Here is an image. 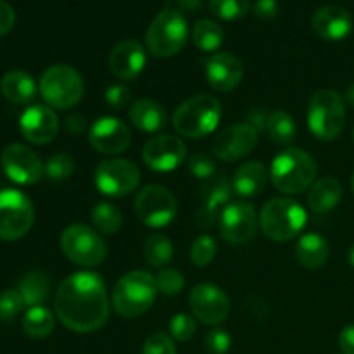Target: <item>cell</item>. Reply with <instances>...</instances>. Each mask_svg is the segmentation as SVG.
<instances>
[{
  "label": "cell",
  "mask_w": 354,
  "mask_h": 354,
  "mask_svg": "<svg viewBox=\"0 0 354 354\" xmlns=\"http://www.w3.org/2000/svg\"><path fill=\"white\" fill-rule=\"evenodd\" d=\"M54 308L62 325L76 334L100 330L109 320L106 283L97 273H73L55 290Z\"/></svg>",
  "instance_id": "obj_1"
},
{
  "label": "cell",
  "mask_w": 354,
  "mask_h": 354,
  "mask_svg": "<svg viewBox=\"0 0 354 354\" xmlns=\"http://www.w3.org/2000/svg\"><path fill=\"white\" fill-rule=\"evenodd\" d=\"M317 173V162L306 151L290 147L275 156L270 168V178L279 192L296 196L313 185Z\"/></svg>",
  "instance_id": "obj_2"
},
{
  "label": "cell",
  "mask_w": 354,
  "mask_h": 354,
  "mask_svg": "<svg viewBox=\"0 0 354 354\" xmlns=\"http://www.w3.org/2000/svg\"><path fill=\"white\" fill-rule=\"evenodd\" d=\"M158 292L154 277L142 270H135L118 280L111 292V303L120 317L137 318L151 310Z\"/></svg>",
  "instance_id": "obj_3"
},
{
  "label": "cell",
  "mask_w": 354,
  "mask_h": 354,
  "mask_svg": "<svg viewBox=\"0 0 354 354\" xmlns=\"http://www.w3.org/2000/svg\"><path fill=\"white\" fill-rule=\"evenodd\" d=\"M221 120V102L209 93H197L176 107L173 127L180 135L203 138L216 130Z\"/></svg>",
  "instance_id": "obj_4"
},
{
  "label": "cell",
  "mask_w": 354,
  "mask_h": 354,
  "mask_svg": "<svg viewBox=\"0 0 354 354\" xmlns=\"http://www.w3.org/2000/svg\"><path fill=\"white\" fill-rule=\"evenodd\" d=\"M189 40V24L178 9L166 7L149 26L145 33V47L151 55L168 59L178 54Z\"/></svg>",
  "instance_id": "obj_5"
},
{
  "label": "cell",
  "mask_w": 354,
  "mask_h": 354,
  "mask_svg": "<svg viewBox=\"0 0 354 354\" xmlns=\"http://www.w3.org/2000/svg\"><path fill=\"white\" fill-rule=\"evenodd\" d=\"M346 124V104L337 90L324 88L315 92L308 106V127L324 142L341 137Z\"/></svg>",
  "instance_id": "obj_6"
},
{
  "label": "cell",
  "mask_w": 354,
  "mask_h": 354,
  "mask_svg": "<svg viewBox=\"0 0 354 354\" xmlns=\"http://www.w3.org/2000/svg\"><path fill=\"white\" fill-rule=\"evenodd\" d=\"M306 211L292 199H270L259 214L263 234L275 242H287L296 239L306 227Z\"/></svg>",
  "instance_id": "obj_7"
},
{
  "label": "cell",
  "mask_w": 354,
  "mask_h": 354,
  "mask_svg": "<svg viewBox=\"0 0 354 354\" xmlns=\"http://www.w3.org/2000/svg\"><path fill=\"white\" fill-rule=\"evenodd\" d=\"M85 85L73 66L54 64L40 78V93L45 102L55 109H69L82 100Z\"/></svg>",
  "instance_id": "obj_8"
},
{
  "label": "cell",
  "mask_w": 354,
  "mask_h": 354,
  "mask_svg": "<svg viewBox=\"0 0 354 354\" xmlns=\"http://www.w3.org/2000/svg\"><path fill=\"white\" fill-rule=\"evenodd\" d=\"M61 249L66 258L80 266H99L107 258V244L93 228L86 225H69L61 235Z\"/></svg>",
  "instance_id": "obj_9"
},
{
  "label": "cell",
  "mask_w": 354,
  "mask_h": 354,
  "mask_svg": "<svg viewBox=\"0 0 354 354\" xmlns=\"http://www.w3.org/2000/svg\"><path fill=\"white\" fill-rule=\"evenodd\" d=\"M35 209L30 197L16 189L0 190V241L14 242L31 230Z\"/></svg>",
  "instance_id": "obj_10"
},
{
  "label": "cell",
  "mask_w": 354,
  "mask_h": 354,
  "mask_svg": "<svg viewBox=\"0 0 354 354\" xmlns=\"http://www.w3.org/2000/svg\"><path fill=\"white\" fill-rule=\"evenodd\" d=\"M135 213L147 227L161 228L175 220L178 203L166 187L145 185L135 197Z\"/></svg>",
  "instance_id": "obj_11"
},
{
  "label": "cell",
  "mask_w": 354,
  "mask_h": 354,
  "mask_svg": "<svg viewBox=\"0 0 354 354\" xmlns=\"http://www.w3.org/2000/svg\"><path fill=\"white\" fill-rule=\"evenodd\" d=\"M95 187L109 197H123L133 192L140 183V169L128 159H106L93 173Z\"/></svg>",
  "instance_id": "obj_12"
},
{
  "label": "cell",
  "mask_w": 354,
  "mask_h": 354,
  "mask_svg": "<svg viewBox=\"0 0 354 354\" xmlns=\"http://www.w3.org/2000/svg\"><path fill=\"white\" fill-rule=\"evenodd\" d=\"M189 306L194 317L204 325H220L230 313V299L213 283H197L189 294Z\"/></svg>",
  "instance_id": "obj_13"
},
{
  "label": "cell",
  "mask_w": 354,
  "mask_h": 354,
  "mask_svg": "<svg viewBox=\"0 0 354 354\" xmlns=\"http://www.w3.org/2000/svg\"><path fill=\"white\" fill-rule=\"evenodd\" d=\"M0 162L3 173L19 185H35L45 173L40 158L23 144L7 145L0 156Z\"/></svg>",
  "instance_id": "obj_14"
},
{
  "label": "cell",
  "mask_w": 354,
  "mask_h": 354,
  "mask_svg": "<svg viewBox=\"0 0 354 354\" xmlns=\"http://www.w3.org/2000/svg\"><path fill=\"white\" fill-rule=\"evenodd\" d=\"M258 144V130L249 123L232 124L214 137L213 152L225 162H234L254 151Z\"/></svg>",
  "instance_id": "obj_15"
},
{
  "label": "cell",
  "mask_w": 354,
  "mask_h": 354,
  "mask_svg": "<svg viewBox=\"0 0 354 354\" xmlns=\"http://www.w3.org/2000/svg\"><path fill=\"white\" fill-rule=\"evenodd\" d=\"M258 221L252 204L230 203L220 216V234L230 244H244L256 235Z\"/></svg>",
  "instance_id": "obj_16"
},
{
  "label": "cell",
  "mask_w": 354,
  "mask_h": 354,
  "mask_svg": "<svg viewBox=\"0 0 354 354\" xmlns=\"http://www.w3.org/2000/svg\"><path fill=\"white\" fill-rule=\"evenodd\" d=\"M187 158V145L175 135H158L145 142L142 159L151 169L159 173L173 171Z\"/></svg>",
  "instance_id": "obj_17"
},
{
  "label": "cell",
  "mask_w": 354,
  "mask_h": 354,
  "mask_svg": "<svg viewBox=\"0 0 354 354\" xmlns=\"http://www.w3.org/2000/svg\"><path fill=\"white\" fill-rule=\"evenodd\" d=\"M90 145L100 154H121L131 144V131L118 118L104 116L97 120L88 130Z\"/></svg>",
  "instance_id": "obj_18"
},
{
  "label": "cell",
  "mask_w": 354,
  "mask_h": 354,
  "mask_svg": "<svg viewBox=\"0 0 354 354\" xmlns=\"http://www.w3.org/2000/svg\"><path fill=\"white\" fill-rule=\"evenodd\" d=\"M204 73L211 88L227 93L241 85L244 78V64L230 52H214L206 59Z\"/></svg>",
  "instance_id": "obj_19"
},
{
  "label": "cell",
  "mask_w": 354,
  "mask_h": 354,
  "mask_svg": "<svg viewBox=\"0 0 354 354\" xmlns=\"http://www.w3.org/2000/svg\"><path fill=\"white\" fill-rule=\"evenodd\" d=\"M19 130L28 142L35 145H45L57 137V114L48 106H31L21 114Z\"/></svg>",
  "instance_id": "obj_20"
},
{
  "label": "cell",
  "mask_w": 354,
  "mask_h": 354,
  "mask_svg": "<svg viewBox=\"0 0 354 354\" xmlns=\"http://www.w3.org/2000/svg\"><path fill=\"white\" fill-rule=\"evenodd\" d=\"M232 192H234L232 182H228L225 175L214 176V178L207 180L206 189H204L203 204H201V207L197 209L196 214L197 225L203 228L213 227V225L220 220L225 207L230 204Z\"/></svg>",
  "instance_id": "obj_21"
},
{
  "label": "cell",
  "mask_w": 354,
  "mask_h": 354,
  "mask_svg": "<svg viewBox=\"0 0 354 354\" xmlns=\"http://www.w3.org/2000/svg\"><path fill=\"white\" fill-rule=\"evenodd\" d=\"M147 55L145 48L135 40H123L111 50L109 69L116 78L131 82L144 71Z\"/></svg>",
  "instance_id": "obj_22"
},
{
  "label": "cell",
  "mask_w": 354,
  "mask_h": 354,
  "mask_svg": "<svg viewBox=\"0 0 354 354\" xmlns=\"http://www.w3.org/2000/svg\"><path fill=\"white\" fill-rule=\"evenodd\" d=\"M313 31L327 41H341L353 31V17L341 6H324L311 17Z\"/></svg>",
  "instance_id": "obj_23"
},
{
  "label": "cell",
  "mask_w": 354,
  "mask_h": 354,
  "mask_svg": "<svg viewBox=\"0 0 354 354\" xmlns=\"http://www.w3.org/2000/svg\"><path fill=\"white\" fill-rule=\"evenodd\" d=\"M268 173L263 162L248 161L239 166L232 178V189L241 197H254L265 189Z\"/></svg>",
  "instance_id": "obj_24"
},
{
  "label": "cell",
  "mask_w": 354,
  "mask_h": 354,
  "mask_svg": "<svg viewBox=\"0 0 354 354\" xmlns=\"http://www.w3.org/2000/svg\"><path fill=\"white\" fill-rule=\"evenodd\" d=\"M128 116L138 130L147 131V133H154L166 127L165 107L152 99H140L131 104Z\"/></svg>",
  "instance_id": "obj_25"
},
{
  "label": "cell",
  "mask_w": 354,
  "mask_h": 354,
  "mask_svg": "<svg viewBox=\"0 0 354 354\" xmlns=\"http://www.w3.org/2000/svg\"><path fill=\"white\" fill-rule=\"evenodd\" d=\"M330 256V248H328L327 239L322 237L320 234H306L297 241L296 245V258L301 266L308 270H318L327 263Z\"/></svg>",
  "instance_id": "obj_26"
},
{
  "label": "cell",
  "mask_w": 354,
  "mask_h": 354,
  "mask_svg": "<svg viewBox=\"0 0 354 354\" xmlns=\"http://www.w3.org/2000/svg\"><path fill=\"white\" fill-rule=\"evenodd\" d=\"M342 199V187L335 178H322L317 180L310 187L308 192V204L311 209L318 214H325L328 211L335 209Z\"/></svg>",
  "instance_id": "obj_27"
},
{
  "label": "cell",
  "mask_w": 354,
  "mask_h": 354,
  "mask_svg": "<svg viewBox=\"0 0 354 354\" xmlns=\"http://www.w3.org/2000/svg\"><path fill=\"white\" fill-rule=\"evenodd\" d=\"M0 90L2 95L12 104H28L37 95V83L26 71L14 69L2 76Z\"/></svg>",
  "instance_id": "obj_28"
},
{
  "label": "cell",
  "mask_w": 354,
  "mask_h": 354,
  "mask_svg": "<svg viewBox=\"0 0 354 354\" xmlns=\"http://www.w3.org/2000/svg\"><path fill=\"white\" fill-rule=\"evenodd\" d=\"M17 292L21 294L26 308L44 306L45 301L50 296V279L45 272L33 270L21 277L17 283Z\"/></svg>",
  "instance_id": "obj_29"
},
{
  "label": "cell",
  "mask_w": 354,
  "mask_h": 354,
  "mask_svg": "<svg viewBox=\"0 0 354 354\" xmlns=\"http://www.w3.org/2000/svg\"><path fill=\"white\" fill-rule=\"evenodd\" d=\"M266 133L275 144L287 145L292 144L297 137V124L294 118L287 111L275 109L268 114L266 120Z\"/></svg>",
  "instance_id": "obj_30"
},
{
  "label": "cell",
  "mask_w": 354,
  "mask_h": 354,
  "mask_svg": "<svg viewBox=\"0 0 354 354\" xmlns=\"http://www.w3.org/2000/svg\"><path fill=\"white\" fill-rule=\"evenodd\" d=\"M55 327V318L45 306H35L23 317V330L31 339H44L52 334Z\"/></svg>",
  "instance_id": "obj_31"
},
{
  "label": "cell",
  "mask_w": 354,
  "mask_h": 354,
  "mask_svg": "<svg viewBox=\"0 0 354 354\" xmlns=\"http://www.w3.org/2000/svg\"><path fill=\"white\" fill-rule=\"evenodd\" d=\"M223 28L211 19H201L192 28V41L199 50L216 52L223 44Z\"/></svg>",
  "instance_id": "obj_32"
},
{
  "label": "cell",
  "mask_w": 354,
  "mask_h": 354,
  "mask_svg": "<svg viewBox=\"0 0 354 354\" xmlns=\"http://www.w3.org/2000/svg\"><path fill=\"white\" fill-rule=\"evenodd\" d=\"M92 223L102 235H114L123 225V214L120 207L111 203H99L92 209Z\"/></svg>",
  "instance_id": "obj_33"
},
{
  "label": "cell",
  "mask_w": 354,
  "mask_h": 354,
  "mask_svg": "<svg viewBox=\"0 0 354 354\" xmlns=\"http://www.w3.org/2000/svg\"><path fill=\"white\" fill-rule=\"evenodd\" d=\"M145 261L151 266H165L173 259V244L166 235L154 234L145 241L144 245Z\"/></svg>",
  "instance_id": "obj_34"
},
{
  "label": "cell",
  "mask_w": 354,
  "mask_h": 354,
  "mask_svg": "<svg viewBox=\"0 0 354 354\" xmlns=\"http://www.w3.org/2000/svg\"><path fill=\"white\" fill-rule=\"evenodd\" d=\"M211 12L223 21H239L251 9V0H209Z\"/></svg>",
  "instance_id": "obj_35"
},
{
  "label": "cell",
  "mask_w": 354,
  "mask_h": 354,
  "mask_svg": "<svg viewBox=\"0 0 354 354\" xmlns=\"http://www.w3.org/2000/svg\"><path fill=\"white\" fill-rule=\"evenodd\" d=\"M216 241L211 235H199L194 241L192 248H190V261L199 266V268H203V266L211 265V261L216 256Z\"/></svg>",
  "instance_id": "obj_36"
},
{
  "label": "cell",
  "mask_w": 354,
  "mask_h": 354,
  "mask_svg": "<svg viewBox=\"0 0 354 354\" xmlns=\"http://www.w3.org/2000/svg\"><path fill=\"white\" fill-rule=\"evenodd\" d=\"M75 171V159L68 154H55L45 165V175L52 182H64Z\"/></svg>",
  "instance_id": "obj_37"
},
{
  "label": "cell",
  "mask_w": 354,
  "mask_h": 354,
  "mask_svg": "<svg viewBox=\"0 0 354 354\" xmlns=\"http://www.w3.org/2000/svg\"><path fill=\"white\" fill-rule=\"evenodd\" d=\"M197 322L192 315L189 313H176L175 317L169 320V335L173 341L185 342L196 335Z\"/></svg>",
  "instance_id": "obj_38"
},
{
  "label": "cell",
  "mask_w": 354,
  "mask_h": 354,
  "mask_svg": "<svg viewBox=\"0 0 354 354\" xmlns=\"http://www.w3.org/2000/svg\"><path fill=\"white\" fill-rule=\"evenodd\" d=\"M156 283H158V290L161 294H165V296H176L185 287V279H183V275L178 270L168 268L158 273Z\"/></svg>",
  "instance_id": "obj_39"
},
{
  "label": "cell",
  "mask_w": 354,
  "mask_h": 354,
  "mask_svg": "<svg viewBox=\"0 0 354 354\" xmlns=\"http://www.w3.org/2000/svg\"><path fill=\"white\" fill-rule=\"evenodd\" d=\"M23 308L26 306H24V301L21 297V294L17 292V289L3 290L0 294V320H12L17 313L23 311Z\"/></svg>",
  "instance_id": "obj_40"
},
{
  "label": "cell",
  "mask_w": 354,
  "mask_h": 354,
  "mask_svg": "<svg viewBox=\"0 0 354 354\" xmlns=\"http://www.w3.org/2000/svg\"><path fill=\"white\" fill-rule=\"evenodd\" d=\"M232 337L225 328H211L204 337V349L207 354H228Z\"/></svg>",
  "instance_id": "obj_41"
},
{
  "label": "cell",
  "mask_w": 354,
  "mask_h": 354,
  "mask_svg": "<svg viewBox=\"0 0 354 354\" xmlns=\"http://www.w3.org/2000/svg\"><path fill=\"white\" fill-rule=\"evenodd\" d=\"M142 354H176L175 341L165 332H156L144 342Z\"/></svg>",
  "instance_id": "obj_42"
},
{
  "label": "cell",
  "mask_w": 354,
  "mask_h": 354,
  "mask_svg": "<svg viewBox=\"0 0 354 354\" xmlns=\"http://www.w3.org/2000/svg\"><path fill=\"white\" fill-rule=\"evenodd\" d=\"M189 171L199 180H211L216 176V162L207 154H194L189 159Z\"/></svg>",
  "instance_id": "obj_43"
},
{
  "label": "cell",
  "mask_w": 354,
  "mask_h": 354,
  "mask_svg": "<svg viewBox=\"0 0 354 354\" xmlns=\"http://www.w3.org/2000/svg\"><path fill=\"white\" fill-rule=\"evenodd\" d=\"M131 92L124 85H113L104 93V100L113 111H123L130 104Z\"/></svg>",
  "instance_id": "obj_44"
},
{
  "label": "cell",
  "mask_w": 354,
  "mask_h": 354,
  "mask_svg": "<svg viewBox=\"0 0 354 354\" xmlns=\"http://www.w3.org/2000/svg\"><path fill=\"white\" fill-rule=\"evenodd\" d=\"M16 24V10L9 2L0 0V38L6 37Z\"/></svg>",
  "instance_id": "obj_45"
},
{
  "label": "cell",
  "mask_w": 354,
  "mask_h": 354,
  "mask_svg": "<svg viewBox=\"0 0 354 354\" xmlns=\"http://www.w3.org/2000/svg\"><path fill=\"white\" fill-rule=\"evenodd\" d=\"M280 7L277 0H258L254 3V16L263 21H272L279 16Z\"/></svg>",
  "instance_id": "obj_46"
},
{
  "label": "cell",
  "mask_w": 354,
  "mask_h": 354,
  "mask_svg": "<svg viewBox=\"0 0 354 354\" xmlns=\"http://www.w3.org/2000/svg\"><path fill=\"white\" fill-rule=\"evenodd\" d=\"M64 128H66V131H69V133L80 135L86 130V120L82 116V114L73 113L66 118Z\"/></svg>",
  "instance_id": "obj_47"
},
{
  "label": "cell",
  "mask_w": 354,
  "mask_h": 354,
  "mask_svg": "<svg viewBox=\"0 0 354 354\" xmlns=\"http://www.w3.org/2000/svg\"><path fill=\"white\" fill-rule=\"evenodd\" d=\"M339 346L344 354H354V325H348L339 334Z\"/></svg>",
  "instance_id": "obj_48"
},
{
  "label": "cell",
  "mask_w": 354,
  "mask_h": 354,
  "mask_svg": "<svg viewBox=\"0 0 354 354\" xmlns=\"http://www.w3.org/2000/svg\"><path fill=\"white\" fill-rule=\"evenodd\" d=\"M266 120H268V114H266L265 111L254 109V111H251V114H249L248 123L259 131V130H263V128H266Z\"/></svg>",
  "instance_id": "obj_49"
},
{
  "label": "cell",
  "mask_w": 354,
  "mask_h": 354,
  "mask_svg": "<svg viewBox=\"0 0 354 354\" xmlns=\"http://www.w3.org/2000/svg\"><path fill=\"white\" fill-rule=\"evenodd\" d=\"M180 7H183V9L187 10H197L201 7V3H203V0H178Z\"/></svg>",
  "instance_id": "obj_50"
},
{
  "label": "cell",
  "mask_w": 354,
  "mask_h": 354,
  "mask_svg": "<svg viewBox=\"0 0 354 354\" xmlns=\"http://www.w3.org/2000/svg\"><path fill=\"white\" fill-rule=\"evenodd\" d=\"M344 100L354 109V83H351V85L348 86V90H346Z\"/></svg>",
  "instance_id": "obj_51"
},
{
  "label": "cell",
  "mask_w": 354,
  "mask_h": 354,
  "mask_svg": "<svg viewBox=\"0 0 354 354\" xmlns=\"http://www.w3.org/2000/svg\"><path fill=\"white\" fill-rule=\"evenodd\" d=\"M349 263H351V266L354 268V245L349 249Z\"/></svg>",
  "instance_id": "obj_52"
},
{
  "label": "cell",
  "mask_w": 354,
  "mask_h": 354,
  "mask_svg": "<svg viewBox=\"0 0 354 354\" xmlns=\"http://www.w3.org/2000/svg\"><path fill=\"white\" fill-rule=\"evenodd\" d=\"M351 187H353V192H354V173H353V180H351Z\"/></svg>",
  "instance_id": "obj_53"
},
{
  "label": "cell",
  "mask_w": 354,
  "mask_h": 354,
  "mask_svg": "<svg viewBox=\"0 0 354 354\" xmlns=\"http://www.w3.org/2000/svg\"><path fill=\"white\" fill-rule=\"evenodd\" d=\"M353 140H354V130H353Z\"/></svg>",
  "instance_id": "obj_54"
}]
</instances>
